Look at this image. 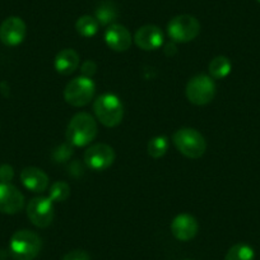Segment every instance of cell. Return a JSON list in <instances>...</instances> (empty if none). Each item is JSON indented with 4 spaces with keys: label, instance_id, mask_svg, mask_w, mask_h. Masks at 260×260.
Instances as JSON below:
<instances>
[{
    "label": "cell",
    "instance_id": "1",
    "mask_svg": "<svg viewBox=\"0 0 260 260\" xmlns=\"http://www.w3.org/2000/svg\"><path fill=\"white\" fill-rule=\"evenodd\" d=\"M67 141L73 147H86L97 137V122L87 112L76 114L67 127Z\"/></svg>",
    "mask_w": 260,
    "mask_h": 260
},
{
    "label": "cell",
    "instance_id": "2",
    "mask_svg": "<svg viewBox=\"0 0 260 260\" xmlns=\"http://www.w3.org/2000/svg\"><path fill=\"white\" fill-rule=\"evenodd\" d=\"M172 142L177 151L185 157L191 159L201 158L207 151V143L204 137L197 129L181 127L172 136Z\"/></svg>",
    "mask_w": 260,
    "mask_h": 260
},
{
    "label": "cell",
    "instance_id": "3",
    "mask_svg": "<svg viewBox=\"0 0 260 260\" xmlns=\"http://www.w3.org/2000/svg\"><path fill=\"white\" fill-rule=\"evenodd\" d=\"M93 111L97 120L107 127H115L124 117V106L117 96L104 93L94 100Z\"/></svg>",
    "mask_w": 260,
    "mask_h": 260
},
{
    "label": "cell",
    "instance_id": "4",
    "mask_svg": "<svg viewBox=\"0 0 260 260\" xmlns=\"http://www.w3.org/2000/svg\"><path fill=\"white\" fill-rule=\"evenodd\" d=\"M41 247V237L29 230L17 231L9 242L11 254L16 260H34L40 254Z\"/></svg>",
    "mask_w": 260,
    "mask_h": 260
},
{
    "label": "cell",
    "instance_id": "5",
    "mask_svg": "<svg viewBox=\"0 0 260 260\" xmlns=\"http://www.w3.org/2000/svg\"><path fill=\"white\" fill-rule=\"evenodd\" d=\"M96 93V84L91 78L77 77L72 79L64 89V100L74 107H83L93 100Z\"/></svg>",
    "mask_w": 260,
    "mask_h": 260
},
{
    "label": "cell",
    "instance_id": "6",
    "mask_svg": "<svg viewBox=\"0 0 260 260\" xmlns=\"http://www.w3.org/2000/svg\"><path fill=\"white\" fill-rule=\"evenodd\" d=\"M186 99L197 106H204L212 102L216 94V83L212 77L206 74H198L192 77L186 84L185 89Z\"/></svg>",
    "mask_w": 260,
    "mask_h": 260
},
{
    "label": "cell",
    "instance_id": "7",
    "mask_svg": "<svg viewBox=\"0 0 260 260\" xmlns=\"http://www.w3.org/2000/svg\"><path fill=\"white\" fill-rule=\"evenodd\" d=\"M201 32V23L190 14H180L174 17L167 24V34L175 42H190L197 39Z\"/></svg>",
    "mask_w": 260,
    "mask_h": 260
},
{
    "label": "cell",
    "instance_id": "8",
    "mask_svg": "<svg viewBox=\"0 0 260 260\" xmlns=\"http://www.w3.org/2000/svg\"><path fill=\"white\" fill-rule=\"evenodd\" d=\"M54 203L50 198L37 197L31 199L27 206V217L39 229H46L54 221Z\"/></svg>",
    "mask_w": 260,
    "mask_h": 260
},
{
    "label": "cell",
    "instance_id": "9",
    "mask_svg": "<svg viewBox=\"0 0 260 260\" xmlns=\"http://www.w3.org/2000/svg\"><path fill=\"white\" fill-rule=\"evenodd\" d=\"M115 151L112 147L105 143L92 144L84 152V164L92 171L101 172L109 169L115 161Z\"/></svg>",
    "mask_w": 260,
    "mask_h": 260
},
{
    "label": "cell",
    "instance_id": "10",
    "mask_svg": "<svg viewBox=\"0 0 260 260\" xmlns=\"http://www.w3.org/2000/svg\"><path fill=\"white\" fill-rule=\"evenodd\" d=\"M27 27L19 17H9L0 26V41L7 46H18L26 39Z\"/></svg>",
    "mask_w": 260,
    "mask_h": 260
},
{
    "label": "cell",
    "instance_id": "11",
    "mask_svg": "<svg viewBox=\"0 0 260 260\" xmlns=\"http://www.w3.org/2000/svg\"><path fill=\"white\" fill-rule=\"evenodd\" d=\"M23 207V194L14 185L0 182V212L4 214H17Z\"/></svg>",
    "mask_w": 260,
    "mask_h": 260
},
{
    "label": "cell",
    "instance_id": "12",
    "mask_svg": "<svg viewBox=\"0 0 260 260\" xmlns=\"http://www.w3.org/2000/svg\"><path fill=\"white\" fill-rule=\"evenodd\" d=\"M134 42L144 51H153L159 49L164 44V32L154 24H146L136 32Z\"/></svg>",
    "mask_w": 260,
    "mask_h": 260
},
{
    "label": "cell",
    "instance_id": "13",
    "mask_svg": "<svg viewBox=\"0 0 260 260\" xmlns=\"http://www.w3.org/2000/svg\"><path fill=\"white\" fill-rule=\"evenodd\" d=\"M198 221L191 214L181 213L171 222V232L175 239L180 241H190L198 234Z\"/></svg>",
    "mask_w": 260,
    "mask_h": 260
},
{
    "label": "cell",
    "instance_id": "14",
    "mask_svg": "<svg viewBox=\"0 0 260 260\" xmlns=\"http://www.w3.org/2000/svg\"><path fill=\"white\" fill-rule=\"evenodd\" d=\"M105 41L111 50L116 52L127 51L132 46V35L122 24H111L105 32Z\"/></svg>",
    "mask_w": 260,
    "mask_h": 260
},
{
    "label": "cell",
    "instance_id": "15",
    "mask_svg": "<svg viewBox=\"0 0 260 260\" xmlns=\"http://www.w3.org/2000/svg\"><path fill=\"white\" fill-rule=\"evenodd\" d=\"M21 181L32 192H44L49 187V176L37 167H26L21 172Z\"/></svg>",
    "mask_w": 260,
    "mask_h": 260
},
{
    "label": "cell",
    "instance_id": "16",
    "mask_svg": "<svg viewBox=\"0 0 260 260\" xmlns=\"http://www.w3.org/2000/svg\"><path fill=\"white\" fill-rule=\"evenodd\" d=\"M55 69L62 76H71L78 69L79 55L73 49H64L55 56Z\"/></svg>",
    "mask_w": 260,
    "mask_h": 260
},
{
    "label": "cell",
    "instance_id": "17",
    "mask_svg": "<svg viewBox=\"0 0 260 260\" xmlns=\"http://www.w3.org/2000/svg\"><path fill=\"white\" fill-rule=\"evenodd\" d=\"M232 64L230 59L223 55L216 56L211 62H209L208 71L209 74L213 79H223L231 73Z\"/></svg>",
    "mask_w": 260,
    "mask_h": 260
},
{
    "label": "cell",
    "instance_id": "18",
    "mask_svg": "<svg viewBox=\"0 0 260 260\" xmlns=\"http://www.w3.org/2000/svg\"><path fill=\"white\" fill-rule=\"evenodd\" d=\"M94 18L101 26H111L117 18V9L112 2H102L96 9Z\"/></svg>",
    "mask_w": 260,
    "mask_h": 260
},
{
    "label": "cell",
    "instance_id": "19",
    "mask_svg": "<svg viewBox=\"0 0 260 260\" xmlns=\"http://www.w3.org/2000/svg\"><path fill=\"white\" fill-rule=\"evenodd\" d=\"M99 22L94 17L92 16H82L81 18H78V21L76 22V29L82 37H93L94 35L99 31Z\"/></svg>",
    "mask_w": 260,
    "mask_h": 260
},
{
    "label": "cell",
    "instance_id": "20",
    "mask_svg": "<svg viewBox=\"0 0 260 260\" xmlns=\"http://www.w3.org/2000/svg\"><path fill=\"white\" fill-rule=\"evenodd\" d=\"M255 259V252L250 245L247 244H240L234 245L230 247L227 251L224 260H254Z\"/></svg>",
    "mask_w": 260,
    "mask_h": 260
},
{
    "label": "cell",
    "instance_id": "21",
    "mask_svg": "<svg viewBox=\"0 0 260 260\" xmlns=\"http://www.w3.org/2000/svg\"><path fill=\"white\" fill-rule=\"evenodd\" d=\"M167 149H169V138L165 136L154 137L148 142V146H147L148 154L154 159L164 157Z\"/></svg>",
    "mask_w": 260,
    "mask_h": 260
},
{
    "label": "cell",
    "instance_id": "22",
    "mask_svg": "<svg viewBox=\"0 0 260 260\" xmlns=\"http://www.w3.org/2000/svg\"><path fill=\"white\" fill-rule=\"evenodd\" d=\"M71 195V186L68 182L56 181L50 186L49 198L52 203H62Z\"/></svg>",
    "mask_w": 260,
    "mask_h": 260
},
{
    "label": "cell",
    "instance_id": "23",
    "mask_svg": "<svg viewBox=\"0 0 260 260\" xmlns=\"http://www.w3.org/2000/svg\"><path fill=\"white\" fill-rule=\"evenodd\" d=\"M73 156V146L71 143L68 144H61V146L57 147L56 149L52 153V158L56 162H65L68 161L71 157Z\"/></svg>",
    "mask_w": 260,
    "mask_h": 260
},
{
    "label": "cell",
    "instance_id": "24",
    "mask_svg": "<svg viewBox=\"0 0 260 260\" xmlns=\"http://www.w3.org/2000/svg\"><path fill=\"white\" fill-rule=\"evenodd\" d=\"M81 72L82 76L87 77V78H92L94 76V73L97 72V65L96 62L92 61V60H87L82 64L81 67Z\"/></svg>",
    "mask_w": 260,
    "mask_h": 260
},
{
    "label": "cell",
    "instance_id": "25",
    "mask_svg": "<svg viewBox=\"0 0 260 260\" xmlns=\"http://www.w3.org/2000/svg\"><path fill=\"white\" fill-rule=\"evenodd\" d=\"M61 260H91V257L84 250H73L65 254Z\"/></svg>",
    "mask_w": 260,
    "mask_h": 260
},
{
    "label": "cell",
    "instance_id": "26",
    "mask_svg": "<svg viewBox=\"0 0 260 260\" xmlns=\"http://www.w3.org/2000/svg\"><path fill=\"white\" fill-rule=\"evenodd\" d=\"M13 176V167L9 166V165H2L0 166V182H11Z\"/></svg>",
    "mask_w": 260,
    "mask_h": 260
},
{
    "label": "cell",
    "instance_id": "27",
    "mask_svg": "<svg viewBox=\"0 0 260 260\" xmlns=\"http://www.w3.org/2000/svg\"><path fill=\"white\" fill-rule=\"evenodd\" d=\"M257 2H259V3H260V0H257Z\"/></svg>",
    "mask_w": 260,
    "mask_h": 260
}]
</instances>
